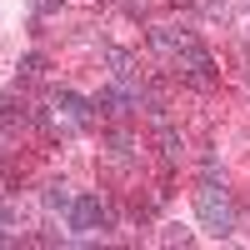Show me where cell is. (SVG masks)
<instances>
[{
  "label": "cell",
  "mask_w": 250,
  "mask_h": 250,
  "mask_svg": "<svg viewBox=\"0 0 250 250\" xmlns=\"http://www.w3.org/2000/svg\"><path fill=\"white\" fill-rule=\"evenodd\" d=\"M195 215H200V225H205L210 235H230V230H235V205H230V195L215 185V175L200 180V190H195Z\"/></svg>",
  "instance_id": "6da1fadb"
},
{
  "label": "cell",
  "mask_w": 250,
  "mask_h": 250,
  "mask_svg": "<svg viewBox=\"0 0 250 250\" xmlns=\"http://www.w3.org/2000/svg\"><path fill=\"white\" fill-rule=\"evenodd\" d=\"M175 70H180V80H185V85H195V90H210L215 80H220V75H215L210 50H205L195 35H190V40H185V45L175 50Z\"/></svg>",
  "instance_id": "7a4b0ae2"
},
{
  "label": "cell",
  "mask_w": 250,
  "mask_h": 250,
  "mask_svg": "<svg viewBox=\"0 0 250 250\" xmlns=\"http://www.w3.org/2000/svg\"><path fill=\"white\" fill-rule=\"evenodd\" d=\"M105 225H110L105 200H100V195H75V205H70V230H105Z\"/></svg>",
  "instance_id": "3957f363"
},
{
  "label": "cell",
  "mask_w": 250,
  "mask_h": 250,
  "mask_svg": "<svg viewBox=\"0 0 250 250\" xmlns=\"http://www.w3.org/2000/svg\"><path fill=\"white\" fill-rule=\"evenodd\" d=\"M55 105L65 110L75 125H90V115H95V100H85V95H75V90H60L55 95Z\"/></svg>",
  "instance_id": "277c9868"
},
{
  "label": "cell",
  "mask_w": 250,
  "mask_h": 250,
  "mask_svg": "<svg viewBox=\"0 0 250 250\" xmlns=\"http://www.w3.org/2000/svg\"><path fill=\"white\" fill-rule=\"evenodd\" d=\"M30 120H35V110L25 105V100H0V130L5 135L20 130V125H30Z\"/></svg>",
  "instance_id": "5b68a950"
},
{
  "label": "cell",
  "mask_w": 250,
  "mask_h": 250,
  "mask_svg": "<svg viewBox=\"0 0 250 250\" xmlns=\"http://www.w3.org/2000/svg\"><path fill=\"white\" fill-rule=\"evenodd\" d=\"M155 145H160V155H165V160H175V155H180V130L165 120V110H155Z\"/></svg>",
  "instance_id": "8992f818"
},
{
  "label": "cell",
  "mask_w": 250,
  "mask_h": 250,
  "mask_svg": "<svg viewBox=\"0 0 250 250\" xmlns=\"http://www.w3.org/2000/svg\"><path fill=\"white\" fill-rule=\"evenodd\" d=\"M45 205H50V210H70V205H75L70 190H65V180H55L50 190H45Z\"/></svg>",
  "instance_id": "52a82bcc"
},
{
  "label": "cell",
  "mask_w": 250,
  "mask_h": 250,
  "mask_svg": "<svg viewBox=\"0 0 250 250\" xmlns=\"http://www.w3.org/2000/svg\"><path fill=\"white\" fill-rule=\"evenodd\" d=\"M130 215H135V220H150V215H155V195H135V200H130Z\"/></svg>",
  "instance_id": "ba28073f"
},
{
  "label": "cell",
  "mask_w": 250,
  "mask_h": 250,
  "mask_svg": "<svg viewBox=\"0 0 250 250\" xmlns=\"http://www.w3.org/2000/svg\"><path fill=\"white\" fill-rule=\"evenodd\" d=\"M40 70H45V60H40V55H25V60H20V80H40Z\"/></svg>",
  "instance_id": "9c48e42d"
},
{
  "label": "cell",
  "mask_w": 250,
  "mask_h": 250,
  "mask_svg": "<svg viewBox=\"0 0 250 250\" xmlns=\"http://www.w3.org/2000/svg\"><path fill=\"white\" fill-rule=\"evenodd\" d=\"M160 240H165V245H175V240L185 245V240H190V230H180V225H165V230H160Z\"/></svg>",
  "instance_id": "30bf717a"
},
{
  "label": "cell",
  "mask_w": 250,
  "mask_h": 250,
  "mask_svg": "<svg viewBox=\"0 0 250 250\" xmlns=\"http://www.w3.org/2000/svg\"><path fill=\"white\" fill-rule=\"evenodd\" d=\"M30 10H35V15H55L60 0H30Z\"/></svg>",
  "instance_id": "8fae6325"
},
{
  "label": "cell",
  "mask_w": 250,
  "mask_h": 250,
  "mask_svg": "<svg viewBox=\"0 0 250 250\" xmlns=\"http://www.w3.org/2000/svg\"><path fill=\"white\" fill-rule=\"evenodd\" d=\"M175 5H195V0H175Z\"/></svg>",
  "instance_id": "7c38bea8"
}]
</instances>
